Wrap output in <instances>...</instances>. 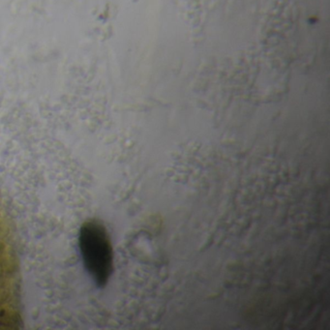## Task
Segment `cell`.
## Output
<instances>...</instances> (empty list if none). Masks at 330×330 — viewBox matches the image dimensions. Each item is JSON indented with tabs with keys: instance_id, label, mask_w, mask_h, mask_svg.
I'll return each instance as SVG.
<instances>
[{
	"instance_id": "1",
	"label": "cell",
	"mask_w": 330,
	"mask_h": 330,
	"mask_svg": "<svg viewBox=\"0 0 330 330\" xmlns=\"http://www.w3.org/2000/svg\"><path fill=\"white\" fill-rule=\"evenodd\" d=\"M83 265L98 287L108 284L113 271V250L108 230L98 220H87L79 234Z\"/></svg>"
}]
</instances>
